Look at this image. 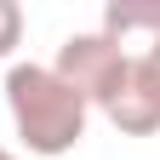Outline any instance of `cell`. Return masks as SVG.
I'll return each mask as SVG.
<instances>
[{
    "mask_svg": "<svg viewBox=\"0 0 160 160\" xmlns=\"http://www.w3.org/2000/svg\"><path fill=\"white\" fill-rule=\"evenodd\" d=\"M6 109H12L17 143L40 160L74 154L80 137H86V120H92L86 97L69 92L52 74V63H12L6 69Z\"/></svg>",
    "mask_w": 160,
    "mask_h": 160,
    "instance_id": "obj_1",
    "label": "cell"
},
{
    "mask_svg": "<svg viewBox=\"0 0 160 160\" xmlns=\"http://www.w3.org/2000/svg\"><path fill=\"white\" fill-rule=\"evenodd\" d=\"M126 63H132V52H126V46H114L109 34L86 29V34H69L63 46H57L52 74L63 80L69 92L86 97V109H103L109 97H114V86H120V74H126Z\"/></svg>",
    "mask_w": 160,
    "mask_h": 160,
    "instance_id": "obj_2",
    "label": "cell"
},
{
    "mask_svg": "<svg viewBox=\"0 0 160 160\" xmlns=\"http://www.w3.org/2000/svg\"><path fill=\"white\" fill-rule=\"evenodd\" d=\"M103 114L114 120V132H126V137H149V132H160V103H154L149 80L137 74V57L126 63V74H120L114 97L103 103Z\"/></svg>",
    "mask_w": 160,
    "mask_h": 160,
    "instance_id": "obj_3",
    "label": "cell"
},
{
    "mask_svg": "<svg viewBox=\"0 0 160 160\" xmlns=\"http://www.w3.org/2000/svg\"><path fill=\"white\" fill-rule=\"evenodd\" d=\"M114 46H132V40H160V0H109L103 6V29Z\"/></svg>",
    "mask_w": 160,
    "mask_h": 160,
    "instance_id": "obj_4",
    "label": "cell"
},
{
    "mask_svg": "<svg viewBox=\"0 0 160 160\" xmlns=\"http://www.w3.org/2000/svg\"><path fill=\"white\" fill-rule=\"evenodd\" d=\"M23 6H17V0H0V63H6V57L23 46Z\"/></svg>",
    "mask_w": 160,
    "mask_h": 160,
    "instance_id": "obj_5",
    "label": "cell"
},
{
    "mask_svg": "<svg viewBox=\"0 0 160 160\" xmlns=\"http://www.w3.org/2000/svg\"><path fill=\"white\" fill-rule=\"evenodd\" d=\"M137 74L149 80V92H154V103H160V40H149V46L137 52Z\"/></svg>",
    "mask_w": 160,
    "mask_h": 160,
    "instance_id": "obj_6",
    "label": "cell"
},
{
    "mask_svg": "<svg viewBox=\"0 0 160 160\" xmlns=\"http://www.w3.org/2000/svg\"><path fill=\"white\" fill-rule=\"evenodd\" d=\"M0 160H17V154H12V149H6V143H0Z\"/></svg>",
    "mask_w": 160,
    "mask_h": 160,
    "instance_id": "obj_7",
    "label": "cell"
}]
</instances>
